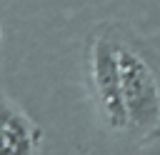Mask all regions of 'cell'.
Segmentation results:
<instances>
[{"label": "cell", "instance_id": "cell-1", "mask_svg": "<svg viewBox=\"0 0 160 155\" xmlns=\"http://www.w3.org/2000/svg\"><path fill=\"white\" fill-rule=\"evenodd\" d=\"M118 58H120V95L128 118V130L140 135L160 132V72L152 58L135 38L122 35L118 28Z\"/></svg>", "mask_w": 160, "mask_h": 155}, {"label": "cell", "instance_id": "cell-2", "mask_svg": "<svg viewBox=\"0 0 160 155\" xmlns=\"http://www.w3.org/2000/svg\"><path fill=\"white\" fill-rule=\"evenodd\" d=\"M90 85L98 98V108L112 130H128V118L120 95V58H118V28L102 25L90 40Z\"/></svg>", "mask_w": 160, "mask_h": 155}, {"label": "cell", "instance_id": "cell-3", "mask_svg": "<svg viewBox=\"0 0 160 155\" xmlns=\"http://www.w3.org/2000/svg\"><path fill=\"white\" fill-rule=\"evenodd\" d=\"M38 145L40 128L0 92V152H32Z\"/></svg>", "mask_w": 160, "mask_h": 155}]
</instances>
